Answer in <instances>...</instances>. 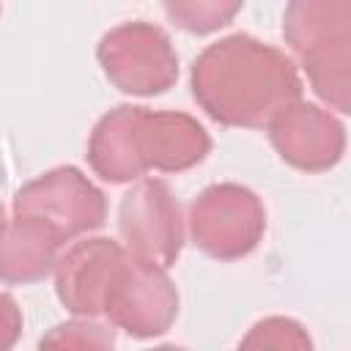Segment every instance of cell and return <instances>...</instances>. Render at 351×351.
Listing matches in <instances>:
<instances>
[{"mask_svg": "<svg viewBox=\"0 0 351 351\" xmlns=\"http://www.w3.org/2000/svg\"><path fill=\"white\" fill-rule=\"evenodd\" d=\"M63 233L36 214H14L5 219L0 277L5 285H30L49 277L60 261Z\"/></svg>", "mask_w": 351, "mask_h": 351, "instance_id": "30bf717a", "label": "cell"}, {"mask_svg": "<svg viewBox=\"0 0 351 351\" xmlns=\"http://www.w3.org/2000/svg\"><path fill=\"white\" fill-rule=\"evenodd\" d=\"M14 214H36L52 222L66 241L99 230L107 217V200L88 176L63 165L41 173L14 195Z\"/></svg>", "mask_w": 351, "mask_h": 351, "instance_id": "5b68a950", "label": "cell"}, {"mask_svg": "<svg viewBox=\"0 0 351 351\" xmlns=\"http://www.w3.org/2000/svg\"><path fill=\"white\" fill-rule=\"evenodd\" d=\"M101 315L132 337H159L178 318V291L165 266L126 247L110 274Z\"/></svg>", "mask_w": 351, "mask_h": 351, "instance_id": "7a4b0ae2", "label": "cell"}, {"mask_svg": "<svg viewBox=\"0 0 351 351\" xmlns=\"http://www.w3.org/2000/svg\"><path fill=\"white\" fill-rule=\"evenodd\" d=\"M211 151L208 132L186 112L134 107L132 154L140 176L148 170L181 173L200 165Z\"/></svg>", "mask_w": 351, "mask_h": 351, "instance_id": "52a82bcc", "label": "cell"}, {"mask_svg": "<svg viewBox=\"0 0 351 351\" xmlns=\"http://www.w3.org/2000/svg\"><path fill=\"white\" fill-rule=\"evenodd\" d=\"M19 329H22V318L16 313V304H14L11 293H3V348H8L14 343Z\"/></svg>", "mask_w": 351, "mask_h": 351, "instance_id": "e0dca14e", "label": "cell"}, {"mask_svg": "<svg viewBox=\"0 0 351 351\" xmlns=\"http://www.w3.org/2000/svg\"><path fill=\"white\" fill-rule=\"evenodd\" d=\"M118 230L134 255L165 269L176 263L184 247V217L170 186L159 178H140L121 200Z\"/></svg>", "mask_w": 351, "mask_h": 351, "instance_id": "8992f818", "label": "cell"}, {"mask_svg": "<svg viewBox=\"0 0 351 351\" xmlns=\"http://www.w3.org/2000/svg\"><path fill=\"white\" fill-rule=\"evenodd\" d=\"M296 58L315 96L326 107L351 115V33L321 38Z\"/></svg>", "mask_w": 351, "mask_h": 351, "instance_id": "7c38bea8", "label": "cell"}, {"mask_svg": "<svg viewBox=\"0 0 351 351\" xmlns=\"http://www.w3.org/2000/svg\"><path fill=\"white\" fill-rule=\"evenodd\" d=\"M104 77L123 93L156 96L176 85L178 55L170 36L151 22H123L96 47Z\"/></svg>", "mask_w": 351, "mask_h": 351, "instance_id": "3957f363", "label": "cell"}, {"mask_svg": "<svg viewBox=\"0 0 351 351\" xmlns=\"http://www.w3.org/2000/svg\"><path fill=\"white\" fill-rule=\"evenodd\" d=\"M192 96L222 126L263 129L302 99V77L293 60L255 36L233 33L208 44L192 63Z\"/></svg>", "mask_w": 351, "mask_h": 351, "instance_id": "6da1fadb", "label": "cell"}, {"mask_svg": "<svg viewBox=\"0 0 351 351\" xmlns=\"http://www.w3.org/2000/svg\"><path fill=\"white\" fill-rule=\"evenodd\" d=\"M112 348L115 332L112 324L104 326L88 315H77L74 321L58 324L52 332L41 337V348Z\"/></svg>", "mask_w": 351, "mask_h": 351, "instance_id": "9a60e30c", "label": "cell"}, {"mask_svg": "<svg viewBox=\"0 0 351 351\" xmlns=\"http://www.w3.org/2000/svg\"><path fill=\"white\" fill-rule=\"evenodd\" d=\"M263 230V203L241 184H211L189 206V236L208 258L239 261L258 247Z\"/></svg>", "mask_w": 351, "mask_h": 351, "instance_id": "277c9868", "label": "cell"}, {"mask_svg": "<svg viewBox=\"0 0 351 351\" xmlns=\"http://www.w3.org/2000/svg\"><path fill=\"white\" fill-rule=\"evenodd\" d=\"M126 247L112 239L93 236L71 244L55 266V293L71 315H101L110 274Z\"/></svg>", "mask_w": 351, "mask_h": 351, "instance_id": "9c48e42d", "label": "cell"}, {"mask_svg": "<svg viewBox=\"0 0 351 351\" xmlns=\"http://www.w3.org/2000/svg\"><path fill=\"white\" fill-rule=\"evenodd\" d=\"M266 129L280 159L304 173H324L346 154V126L332 112L302 99L280 110Z\"/></svg>", "mask_w": 351, "mask_h": 351, "instance_id": "ba28073f", "label": "cell"}, {"mask_svg": "<svg viewBox=\"0 0 351 351\" xmlns=\"http://www.w3.org/2000/svg\"><path fill=\"white\" fill-rule=\"evenodd\" d=\"M132 112L134 104H118L99 118L88 140V165L99 178L110 184H129L143 178L132 154Z\"/></svg>", "mask_w": 351, "mask_h": 351, "instance_id": "8fae6325", "label": "cell"}, {"mask_svg": "<svg viewBox=\"0 0 351 351\" xmlns=\"http://www.w3.org/2000/svg\"><path fill=\"white\" fill-rule=\"evenodd\" d=\"M167 19L195 36L214 33L233 22L244 0H162Z\"/></svg>", "mask_w": 351, "mask_h": 351, "instance_id": "5bb4252c", "label": "cell"}, {"mask_svg": "<svg viewBox=\"0 0 351 351\" xmlns=\"http://www.w3.org/2000/svg\"><path fill=\"white\" fill-rule=\"evenodd\" d=\"M351 30V0H288L282 38L293 55L310 44Z\"/></svg>", "mask_w": 351, "mask_h": 351, "instance_id": "4fadbf2b", "label": "cell"}, {"mask_svg": "<svg viewBox=\"0 0 351 351\" xmlns=\"http://www.w3.org/2000/svg\"><path fill=\"white\" fill-rule=\"evenodd\" d=\"M244 348H310V337L304 326L285 315H271L258 321L250 335L241 340Z\"/></svg>", "mask_w": 351, "mask_h": 351, "instance_id": "2e32d148", "label": "cell"}]
</instances>
